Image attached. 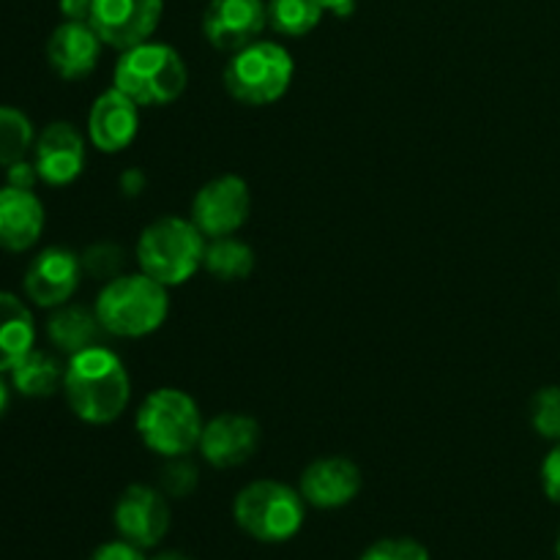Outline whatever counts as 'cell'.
Wrapping results in <instances>:
<instances>
[{"label": "cell", "mask_w": 560, "mask_h": 560, "mask_svg": "<svg viewBox=\"0 0 560 560\" xmlns=\"http://www.w3.org/2000/svg\"><path fill=\"white\" fill-rule=\"evenodd\" d=\"M541 487L552 503H560V443L541 463Z\"/></svg>", "instance_id": "obj_30"}, {"label": "cell", "mask_w": 560, "mask_h": 560, "mask_svg": "<svg viewBox=\"0 0 560 560\" xmlns=\"http://www.w3.org/2000/svg\"><path fill=\"white\" fill-rule=\"evenodd\" d=\"M33 164L38 178L49 186H66L85 170V137L69 120H55L33 145Z\"/></svg>", "instance_id": "obj_14"}, {"label": "cell", "mask_w": 560, "mask_h": 560, "mask_svg": "<svg viewBox=\"0 0 560 560\" xmlns=\"http://www.w3.org/2000/svg\"><path fill=\"white\" fill-rule=\"evenodd\" d=\"M104 326L98 320L96 310H85L77 304H63L49 315L47 337L60 353L77 355L88 348H96L102 342Z\"/></svg>", "instance_id": "obj_19"}, {"label": "cell", "mask_w": 560, "mask_h": 560, "mask_svg": "<svg viewBox=\"0 0 560 560\" xmlns=\"http://www.w3.org/2000/svg\"><path fill=\"white\" fill-rule=\"evenodd\" d=\"M556 556H558V560H560V534H558V541H556Z\"/></svg>", "instance_id": "obj_37"}, {"label": "cell", "mask_w": 560, "mask_h": 560, "mask_svg": "<svg viewBox=\"0 0 560 560\" xmlns=\"http://www.w3.org/2000/svg\"><path fill=\"white\" fill-rule=\"evenodd\" d=\"M63 397L69 410L85 424H113L131 399V381L124 361L109 348H88L69 355L63 372Z\"/></svg>", "instance_id": "obj_1"}, {"label": "cell", "mask_w": 560, "mask_h": 560, "mask_svg": "<svg viewBox=\"0 0 560 560\" xmlns=\"http://www.w3.org/2000/svg\"><path fill=\"white\" fill-rule=\"evenodd\" d=\"M151 560H191V558L180 550H164V552H156Z\"/></svg>", "instance_id": "obj_35"}, {"label": "cell", "mask_w": 560, "mask_h": 560, "mask_svg": "<svg viewBox=\"0 0 560 560\" xmlns=\"http://www.w3.org/2000/svg\"><path fill=\"white\" fill-rule=\"evenodd\" d=\"M252 211V191L238 175H219L208 180L191 200V222L206 238L238 233Z\"/></svg>", "instance_id": "obj_9"}, {"label": "cell", "mask_w": 560, "mask_h": 560, "mask_svg": "<svg viewBox=\"0 0 560 560\" xmlns=\"http://www.w3.org/2000/svg\"><path fill=\"white\" fill-rule=\"evenodd\" d=\"M268 25L290 38L306 36L323 20V5L317 0H268Z\"/></svg>", "instance_id": "obj_23"}, {"label": "cell", "mask_w": 560, "mask_h": 560, "mask_svg": "<svg viewBox=\"0 0 560 560\" xmlns=\"http://www.w3.org/2000/svg\"><path fill=\"white\" fill-rule=\"evenodd\" d=\"M63 372L60 361L55 355L44 353V350L33 348L31 353L22 355L14 366H11V386L31 399L52 397L58 388H63Z\"/></svg>", "instance_id": "obj_21"}, {"label": "cell", "mask_w": 560, "mask_h": 560, "mask_svg": "<svg viewBox=\"0 0 560 560\" xmlns=\"http://www.w3.org/2000/svg\"><path fill=\"white\" fill-rule=\"evenodd\" d=\"M206 244V235L191 219L162 217L142 230L137 241V262L142 273L164 288H178L202 266Z\"/></svg>", "instance_id": "obj_4"}, {"label": "cell", "mask_w": 560, "mask_h": 560, "mask_svg": "<svg viewBox=\"0 0 560 560\" xmlns=\"http://www.w3.org/2000/svg\"><path fill=\"white\" fill-rule=\"evenodd\" d=\"M82 260L71 249L49 246L38 252L25 271V295L42 310H58L69 304L82 279Z\"/></svg>", "instance_id": "obj_11"}, {"label": "cell", "mask_w": 560, "mask_h": 560, "mask_svg": "<svg viewBox=\"0 0 560 560\" xmlns=\"http://www.w3.org/2000/svg\"><path fill=\"white\" fill-rule=\"evenodd\" d=\"M80 260H82V271H85L88 277L107 284L124 273L126 252L120 249L118 244H113V241H102V244L88 246V249L80 255Z\"/></svg>", "instance_id": "obj_25"}, {"label": "cell", "mask_w": 560, "mask_h": 560, "mask_svg": "<svg viewBox=\"0 0 560 560\" xmlns=\"http://www.w3.org/2000/svg\"><path fill=\"white\" fill-rule=\"evenodd\" d=\"M293 55L277 42H252L224 66V88L246 107H266L282 98L293 82Z\"/></svg>", "instance_id": "obj_7"}, {"label": "cell", "mask_w": 560, "mask_h": 560, "mask_svg": "<svg viewBox=\"0 0 560 560\" xmlns=\"http://www.w3.org/2000/svg\"><path fill=\"white\" fill-rule=\"evenodd\" d=\"M317 3H320L326 11H334L337 16H348L350 11H353L355 0H317Z\"/></svg>", "instance_id": "obj_34"}, {"label": "cell", "mask_w": 560, "mask_h": 560, "mask_svg": "<svg viewBox=\"0 0 560 560\" xmlns=\"http://www.w3.org/2000/svg\"><path fill=\"white\" fill-rule=\"evenodd\" d=\"M36 348V320L25 301L0 290V375Z\"/></svg>", "instance_id": "obj_20"}, {"label": "cell", "mask_w": 560, "mask_h": 560, "mask_svg": "<svg viewBox=\"0 0 560 560\" xmlns=\"http://www.w3.org/2000/svg\"><path fill=\"white\" fill-rule=\"evenodd\" d=\"M44 233V206L31 189H0V249L27 252Z\"/></svg>", "instance_id": "obj_18"}, {"label": "cell", "mask_w": 560, "mask_h": 560, "mask_svg": "<svg viewBox=\"0 0 560 560\" xmlns=\"http://www.w3.org/2000/svg\"><path fill=\"white\" fill-rule=\"evenodd\" d=\"M164 0H93L91 25L107 47L131 49L151 42L162 20Z\"/></svg>", "instance_id": "obj_10"}, {"label": "cell", "mask_w": 560, "mask_h": 560, "mask_svg": "<svg viewBox=\"0 0 560 560\" xmlns=\"http://www.w3.org/2000/svg\"><path fill=\"white\" fill-rule=\"evenodd\" d=\"M36 145V131L22 109L0 104V167L22 162Z\"/></svg>", "instance_id": "obj_24"}, {"label": "cell", "mask_w": 560, "mask_h": 560, "mask_svg": "<svg viewBox=\"0 0 560 560\" xmlns=\"http://www.w3.org/2000/svg\"><path fill=\"white\" fill-rule=\"evenodd\" d=\"M118 539L140 547V550H156L170 534L173 512H170V498L159 487L151 485H129L120 492L113 512Z\"/></svg>", "instance_id": "obj_8"}, {"label": "cell", "mask_w": 560, "mask_h": 560, "mask_svg": "<svg viewBox=\"0 0 560 560\" xmlns=\"http://www.w3.org/2000/svg\"><path fill=\"white\" fill-rule=\"evenodd\" d=\"M202 268L219 282H244L255 271V252L233 235L211 238L206 244V255H202Z\"/></svg>", "instance_id": "obj_22"}, {"label": "cell", "mask_w": 560, "mask_h": 560, "mask_svg": "<svg viewBox=\"0 0 560 560\" xmlns=\"http://www.w3.org/2000/svg\"><path fill=\"white\" fill-rule=\"evenodd\" d=\"M88 560H148V558H145V550H140V547L129 545V541L124 539H115V541H104V545H98Z\"/></svg>", "instance_id": "obj_29"}, {"label": "cell", "mask_w": 560, "mask_h": 560, "mask_svg": "<svg viewBox=\"0 0 560 560\" xmlns=\"http://www.w3.org/2000/svg\"><path fill=\"white\" fill-rule=\"evenodd\" d=\"M142 186H145V175L140 173V170H129V173H124V178H120V189H124V195H140Z\"/></svg>", "instance_id": "obj_33"}, {"label": "cell", "mask_w": 560, "mask_h": 560, "mask_svg": "<svg viewBox=\"0 0 560 560\" xmlns=\"http://www.w3.org/2000/svg\"><path fill=\"white\" fill-rule=\"evenodd\" d=\"M260 424L252 416L244 413H222L217 419L206 421L197 448L202 459L219 470L238 468L249 463L260 448Z\"/></svg>", "instance_id": "obj_13"}, {"label": "cell", "mask_w": 560, "mask_h": 560, "mask_svg": "<svg viewBox=\"0 0 560 560\" xmlns=\"http://www.w3.org/2000/svg\"><path fill=\"white\" fill-rule=\"evenodd\" d=\"M233 520L249 539L262 545H284L304 528L306 501L301 490L282 481H252L235 495Z\"/></svg>", "instance_id": "obj_5"}, {"label": "cell", "mask_w": 560, "mask_h": 560, "mask_svg": "<svg viewBox=\"0 0 560 560\" xmlns=\"http://www.w3.org/2000/svg\"><path fill=\"white\" fill-rule=\"evenodd\" d=\"M60 14L71 22H91L93 0H60Z\"/></svg>", "instance_id": "obj_32"}, {"label": "cell", "mask_w": 560, "mask_h": 560, "mask_svg": "<svg viewBox=\"0 0 560 560\" xmlns=\"http://www.w3.org/2000/svg\"><path fill=\"white\" fill-rule=\"evenodd\" d=\"M93 310L107 334L140 339L159 331L167 320L170 295L167 288L148 273H120L118 279L104 284Z\"/></svg>", "instance_id": "obj_2"}, {"label": "cell", "mask_w": 560, "mask_h": 560, "mask_svg": "<svg viewBox=\"0 0 560 560\" xmlns=\"http://www.w3.org/2000/svg\"><path fill=\"white\" fill-rule=\"evenodd\" d=\"M36 180H42V178H38V170H36V164L27 162V159H22V162H14V164H9V167H5V184H9V186L33 191Z\"/></svg>", "instance_id": "obj_31"}, {"label": "cell", "mask_w": 560, "mask_h": 560, "mask_svg": "<svg viewBox=\"0 0 560 560\" xmlns=\"http://www.w3.org/2000/svg\"><path fill=\"white\" fill-rule=\"evenodd\" d=\"M361 470L353 459L348 457H320L310 463L301 474L299 490L304 495L306 506L323 509V512H334L359 498Z\"/></svg>", "instance_id": "obj_15"}, {"label": "cell", "mask_w": 560, "mask_h": 560, "mask_svg": "<svg viewBox=\"0 0 560 560\" xmlns=\"http://www.w3.org/2000/svg\"><path fill=\"white\" fill-rule=\"evenodd\" d=\"M113 82L140 107H162V104H173L186 91L189 71L175 47L142 42L120 52Z\"/></svg>", "instance_id": "obj_3"}, {"label": "cell", "mask_w": 560, "mask_h": 560, "mask_svg": "<svg viewBox=\"0 0 560 560\" xmlns=\"http://www.w3.org/2000/svg\"><path fill=\"white\" fill-rule=\"evenodd\" d=\"M359 560H432L430 550L421 541L408 539V536H394V539H381L366 547Z\"/></svg>", "instance_id": "obj_28"}, {"label": "cell", "mask_w": 560, "mask_h": 560, "mask_svg": "<svg viewBox=\"0 0 560 560\" xmlns=\"http://www.w3.org/2000/svg\"><path fill=\"white\" fill-rule=\"evenodd\" d=\"M104 42L91 22L63 20L47 38V60L60 80H82L96 69Z\"/></svg>", "instance_id": "obj_17"}, {"label": "cell", "mask_w": 560, "mask_h": 560, "mask_svg": "<svg viewBox=\"0 0 560 560\" xmlns=\"http://www.w3.org/2000/svg\"><path fill=\"white\" fill-rule=\"evenodd\" d=\"M268 25V5L262 0H211L202 14L208 44L222 52H238L257 42Z\"/></svg>", "instance_id": "obj_12"}, {"label": "cell", "mask_w": 560, "mask_h": 560, "mask_svg": "<svg viewBox=\"0 0 560 560\" xmlns=\"http://www.w3.org/2000/svg\"><path fill=\"white\" fill-rule=\"evenodd\" d=\"M530 424L547 441H560V386H545L530 402Z\"/></svg>", "instance_id": "obj_26"}, {"label": "cell", "mask_w": 560, "mask_h": 560, "mask_svg": "<svg viewBox=\"0 0 560 560\" xmlns=\"http://www.w3.org/2000/svg\"><path fill=\"white\" fill-rule=\"evenodd\" d=\"M5 408H9V386H5V381L0 377V416L5 413Z\"/></svg>", "instance_id": "obj_36"}, {"label": "cell", "mask_w": 560, "mask_h": 560, "mask_svg": "<svg viewBox=\"0 0 560 560\" xmlns=\"http://www.w3.org/2000/svg\"><path fill=\"white\" fill-rule=\"evenodd\" d=\"M135 427L145 448L159 457L173 459L195 452L206 424L195 397L180 388H156L137 410Z\"/></svg>", "instance_id": "obj_6"}, {"label": "cell", "mask_w": 560, "mask_h": 560, "mask_svg": "<svg viewBox=\"0 0 560 560\" xmlns=\"http://www.w3.org/2000/svg\"><path fill=\"white\" fill-rule=\"evenodd\" d=\"M140 129V104L118 88H109L88 113V137L102 153H118L135 142Z\"/></svg>", "instance_id": "obj_16"}, {"label": "cell", "mask_w": 560, "mask_h": 560, "mask_svg": "<svg viewBox=\"0 0 560 560\" xmlns=\"http://www.w3.org/2000/svg\"><path fill=\"white\" fill-rule=\"evenodd\" d=\"M197 481H200V470L195 463H189L186 457H173L167 459V465L162 468L159 476V490L167 498H186L197 490Z\"/></svg>", "instance_id": "obj_27"}]
</instances>
